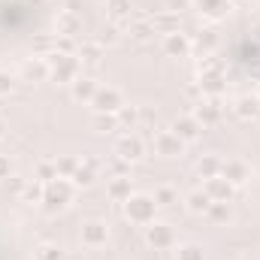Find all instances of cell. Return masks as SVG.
I'll return each mask as SVG.
<instances>
[{
    "label": "cell",
    "mask_w": 260,
    "mask_h": 260,
    "mask_svg": "<svg viewBox=\"0 0 260 260\" xmlns=\"http://www.w3.org/2000/svg\"><path fill=\"white\" fill-rule=\"evenodd\" d=\"M151 209H154V203L148 200V197H127V215L133 221H139V224H148L151 221Z\"/></svg>",
    "instance_id": "6da1fadb"
},
{
    "label": "cell",
    "mask_w": 260,
    "mask_h": 260,
    "mask_svg": "<svg viewBox=\"0 0 260 260\" xmlns=\"http://www.w3.org/2000/svg\"><path fill=\"white\" fill-rule=\"evenodd\" d=\"M106 236H109V230H106V224H103V221H91V224H85V227H82V242H85V245H91V248L103 245V242H106Z\"/></svg>",
    "instance_id": "7a4b0ae2"
},
{
    "label": "cell",
    "mask_w": 260,
    "mask_h": 260,
    "mask_svg": "<svg viewBox=\"0 0 260 260\" xmlns=\"http://www.w3.org/2000/svg\"><path fill=\"white\" fill-rule=\"evenodd\" d=\"M97 109L100 112H112V109H118V91H97Z\"/></svg>",
    "instance_id": "3957f363"
},
{
    "label": "cell",
    "mask_w": 260,
    "mask_h": 260,
    "mask_svg": "<svg viewBox=\"0 0 260 260\" xmlns=\"http://www.w3.org/2000/svg\"><path fill=\"white\" fill-rule=\"evenodd\" d=\"M139 151H142L139 139H124V142H121V157L133 160V157H139Z\"/></svg>",
    "instance_id": "277c9868"
},
{
    "label": "cell",
    "mask_w": 260,
    "mask_h": 260,
    "mask_svg": "<svg viewBox=\"0 0 260 260\" xmlns=\"http://www.w3.org/2000/svg\"><path fill=\"white\" fill-rule=\"evenodd\" d=\"M148 239L157 242V245H164V242H170V230H167L164 224H154V227L148 230Z\"/></svg>",
    "instance_id": "5b68a950"
},
{
    "label": "cell",
    "mask_w": 260,
    "mask_h": 260,
    "mask_svg": "<svg viewBox=\"0 0 260 260\" xmlns=\"http://www.w3.org/2000/svg\"><path fill=\"white\" fill-rule=\"evenodd\" d=\"M209 191H212L215 197H230V182H227V179H212Z\"/></svg>",
    "instance_id": "8992f818"
},
{
    "label": "cell",
    "mask_w": 260,
    "mask_h": 260,
    "mask_svg": "<svg viewBox=\"0 0 260 260\" xmlns=\"http://www.w3.org/2000/svg\"><path fill=\"white\" fill-rule=\"evenodd\" d=\"M209 203H212L209 194H191V212H206Z\"/></svg>",
    "instance_id": "52a82bcc"
},
{
    "label": "cell",
    "mask_w": 260,
    "mask_h": 260,
    "mask_svg": "<svg viewBox=\"0 0 260 260\" xmlns=\"http://www.w3.org/2000/svg\"><path fill=\"white\" fill-rule=\"evenodd\" d=\"M157 145H160V151H164V154H170L173 148H182V142H179V136H176V133H173V136H170V133H167V136H160V142H157Z\"/></svg>",
    "instance_id": "ba28073f"
},
{
    "label": "cell",
    "mask_w": 260,
    "mask_h": 260,
    "mask_svg": "<svg viewBox=\"0 0 260 260\" xmlns=\"http://www.w3.org/2000/svg\"><path fill=\"white\" fill-rule=\"evenodd\" d=\"M109 12H112L115 18H121V15H127L130 12V3L127 0H109Z\"/></svg>",
    "instance_id": "9c48e42d"
},
{
    "label": "cell",
    "mask_w": 260,
    "mask_h": 260,
    "mask_svg": "<svg viewBox=\"0 0 260 260\" xmlns=\"http://www.w3.org/2000/svg\"><path fill=\"white\" fill-rule=\"evenodd\" d=\"M91 94H94L91 79H76V97H91Z\"/></svg>",
    "instance_id": "30bf717a"
},
{
    "label": "cell",
    "mask_w": 260,
    "mask_h": 260,
    "mask_svg": "<svg viewBox=\"0 0 260 260\" xmlns=\"http://www.w3.org/2000/svg\"><path fill=\"white\" fill-rule=\"evenodd\" d=\"M224 173H227V179H230V182H245V179H242V176H245L242 164H230V167H224Z\"/></svg>",
    "instance_id": "8fae6325"
},
{
    "label": "cell",
    "mask_w": 260,
    "mask_h": 260,
    "mask_svg": "<svg viewBox=\"0 0 260 260\" xmlns=\"http://www.w3.org/2000/svg\"><path fill=\"white\" fill-rule=\"evenodd\" d=\"M176 133H182L185 139H191V136H197V124L194 121H182V124H176Z\"/></svg>",
    "instance_id": "7c38bea8"
},
{
    "label": "cell",
    "mask_w": 260,
    "mask_h": 260,
    "mask_svg": "<svg viewBox=\"0 0 260 260\" xmlns=\"http://www.w3.org/2000/svg\"><path fill=\"white\" fill-rule=\"evenodd\" d=\"M37 257H40V260H58V257H61V251H58V248H52V245H43Z\"/></svg>",
    "instance_id": "4fadbf2b"
},
{
    "label": "cell",
    "mask_w": 260,
    "mask_h": 260,
    "mask_svg": "<svg viewBox=\"0 0 260 260\" xmlns=\"http://www.w3.org/2000/svg\"><path fill=\"white\" fill-rule=\"evenodd\" d=\"M200 248H194V245H188V248H182V254H179V260H200V254H197Z\"/></svg>",
    "instance_id": "5bb4252c"
},
{
    "label": "cell",
    "mask_w": 260,
    "mask_h": 260,
    "mask_svg": "<svg viewBox=\"0 0 260 260\" xmlns=\"http://www.w3.org/2000/svg\"><path fill=\"white\" fill-rule=\"evenodd\" d=\"M127 188H130V185L124 182V179H121V182H115V185H112V197H124V194H127Z\"/></svg>",
    "instance_id": "9a60e30c"
},
{
    "label": "cell",
    "mask_w": 260,
    "mask_h": 260,
    "mask_svg": "<svg viewBox=\"0 0 260 260\" xmlns=\"http://www.w3.org/2000/svg\"><path fill=\"white\" fill-rule=\"evenodd\" d=\"M12 91V79L6 73H0V94H9Z\"/></svg>",
    "instance_id": "2e32d148"
},
{
    "label": "cell",
    "mask_w": 260,
    "mask_h": 260,
    "mask_svg": "<svg viewBox=\"0 0 260 260\" xmlns=\"http://www.w3.org/2000/svg\"><path fill=\"white\" fill-rule=\"evenodd\" d=\"M97 55H100L97 46H88V49H85V61H88V64H97Z\"/></svg>",
    "instance_id": "e0dca14e"
},
{
    "label": "cell",
    "mask_w": 260,
    "mask_h": 260,
    "mask_svg": "<svg viewBox=\"0 0 260 260\" xmlns=\"http://www.w3.org/2000/svg\"><path fill=\"white\" fill-rule=\"evenodd\" d=\"M76 185H91V173L88 170H79L76 173Z\"/></svg>",
    "instance_id": "ac0fdd59"
},
{
    "label": "cell",
    "mask_w": 260,
    "mask_h": 260,
    "mask_svg": "<svg viewBox=\"0 0 260 260\" xmlns=\"http://www.w3.org/2000/svg\"><path fill=\"white\" fill-rule=\"evenodd\" d=\"M157 200H160V203H170V200H173V191H167V188H164V191L157 194Z\"/></svg>",
    "instance_id": "d6986e66"
},
{
    "label": "cell",
    "mask_w": 260,
    "mask_h": 260,
    "mask_svg": "<svg viewBox=\"0 0 260 260\" xmlns=\"http://www.w3.org/2000/svg\"><path fill=\"white\" fill-rule=\"evenodd\" d=\"M112 124H115L112 118H97V127H112Z\"/></svg>",
    "instance_id": "ffe728a7"
},
{
    "label": "cell",
    "mask_w": 260,
    "mask_h": 260,
    "mask_svg": "<svg viewBox=\"0 0 260 260\" xmlns=\"http://www.w3.org/2000/svg\"><path fill=\"white\" fill-rule=\"evenodd\" d=\"M6 170H9V164H6V160H3V157H0V176H3V173H6Z\"/></svg>",
    "instance_id": "44dd1931"
},
{
    "label": "cell",
    "mask_w": 260,
    "mask_h": 260,
    "mask_svg": "<svg viewBox=\"0 0 260 260\" xmlns=\"http://www.w3.org/2000/svg\"><path fill=\"white\" fill-rule=\"evenodd\" d=\"M3 130H6V127H3V121H0V136H3Z\"/></svg>",
    "instance_id": "7402d4cb"
}]
</instances>
